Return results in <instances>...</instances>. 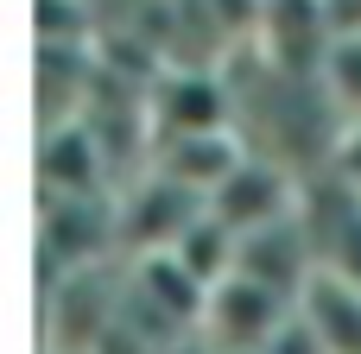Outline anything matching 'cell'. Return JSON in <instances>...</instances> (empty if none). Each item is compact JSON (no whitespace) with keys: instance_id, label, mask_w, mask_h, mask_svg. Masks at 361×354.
<instances>
[{"instance_id":"9c48e42d","label":"cell","mask_w":361,"mask_h":354,"mask_svg":"<svg viewBox=\"0 0 361 354\" xmlns=\"http://www.w3.org/2000/svg\"><path fill=\"white\" fill-rule=\"evenodd\" d=\"M247 152L228 139V133H197V139H165V152H159V177H171V184H184V190H197L203 203L235 177V165H241Z\"/></svg>"},{"instance_id":"4fadbf2b","label":"cell","mask_w":361,"mask_h":354,"mask_svg":"<svg viewBox=\"0 0 361 354\" xmlns=\"http://www.w3.org/2000/svg\"><path fill=\"white\" fill-rule=\"evenodd\" d=\"M330 165H336L343 184H355V190H361V120H355V127H343V146H336Z\"/></svg>"},{"instance_id":"5bb4252c","label":"cell","mask_w":361,"mask_h":354,"mask_svg":"<svg viewBox=\"0 0 361 354\" xmlns=\"http://www.w3.org/2000/svg\"><path fill=\"white\" fill-rule=\"evenodd\" d=\"M324 13L336 38H361V0H324Z\"/></svg>"},{"instance_id":"ba28073f","label":"cell","mask_w":361,"mask_h":354,"mask_svg":"<svg viewBox=\"0 0 361 354\" xmlns=\"http://www.w3.org/2000/svg\"><path fill=\"white\" fill-rule=\"evenodd\" d=\"M298 215H305V228H311V241H317L324 272L361 291V190H343L336 209H317V203L305 196Z\"/></svg>"},{"instance_id":"7c38bea8","label":"cell","mask_w":361,"mask_h":354,"mask_svg":"<svg viewBox=\"0 0 361 354\" xmlns=\"http://www.w3.org/2000/svg\"><path fill=\"white\" fill-rule=\"evenodd\" d=\"M267 354H330V348H324V336H317V329L305 323V310H298V317L279 329V342H273Z\"/></svg>"},{"instance_id":"5b68a950","label":"cell","mask_w":361,"mask_h":354,"mask_svg":"<svg viewBox=\"0 0 361 354\" xmlns=\"http://www.w3.org/2000/svg\"><path fill=\"white\" fill-rule=\"evenodd\" d=\"M260 44H267V57H273L286 76L324 70V57H330V44H336L324 0H267V6H260Z\"/></svg>"},{"instance_id":"7a4b0ae2","label":"cell","mask_w":361,"mask_h":354,"mask_svg":"<svg viewBox=\"0 0 361 354\" xmlns=\"http://www.w3.org/2000/svg\"><path fill=\"white\" fill-rule=\"evenodd\" d=\"M114 317H121V285L102 266L63 272L57 285H44V354H95Z\"/></svg>"},{"instance_id":"8fae6325","label":"cell","mask_w":361,"mask_h":354,"mask_svg":"<svg viewBox=\"0 0 361 354\" xmlns=\"http://www.w3.org/2000/svg\"><path fill=\"white\" fill-rule=\"evenodd\" d=\"M317 76H324V89H330V108L349 114V127H355L361 120V38H336Z\"/></svg>"},{"instance_id":"30bf717a","label":"cell","mask_w":361,"mask_h":354,"mask_svg":"<svg viewBox=\"0 0 361 354\" xmlns=\"http://www.w3.org/2000/svg\"><path fill=\"white\" fill-rule=\"evenodd\" d=\"M298 310H305V323L324 336V348H330V354H361V291H355V285L317 272V279L305 285Z\"/></svg>"},{"instance_id":"6da1fadb","label":"cell","mask_w":361,"mask_h":354,"mask_svg":"<svg viewBox=\"0 0 361 354\" xmlns=\"http://www.w3.org/2000/svg\"><path fill=\"white\" fill-rule=\"evenodd\" d=\"M292 317H298L292 298H279V291H267V285H254V279L235 272V279H222V285L209 291L203 342L216 354H267Z\"/></svg>"},{"instance_id":"52a82bcc","label":"cell","mask_w":361,"mask_h":354,"mask_svg":"<svg viewBox=\"0 0 361 354\" xmlns=\"http://www.w3.org/2000/svg\"><path fill=\"white\" fill-rule=\"evenodd\" d=\"M38 177H44V196H102V139H89L70 120L44 127Z\"/></svg>"},{"instance_id":"277c9868","label":"cell","mask_w":361,"mask_h":354,"mask_svg":"<svg viewBox=\"0 0 361 354\" xmlns=\"http://www.w3.org/2000/svg\"><path fill=\"white\" fill-rule=\"evenodd\" d=\"M298 203H305V190H292V177L273 158H241L235 177L209 196V215L235 234H254V228H273V222L298 215Z\"/></svg>"},{"instance_id":"9a60e30c","label":"cell","mask_w":361,"mask_h":354,"mask_svg":"<svg viewBox=\"0 0 361 354\" xmlns=\"http://www.w3.org/2000/svg\"><path fill=\"white\" fill-rule=\"evenodd\" d=\"M171 354H216V348H209L203 336H190V342H178V348H171Z\"/></svg>"},{"instance_id":"8992f818","label":"cell","mask_w":361,"mask_h":354,"mask_svg":"<svg viewBox=\"0 0 361 354\" xmlns=\"http://www.w3.org/2000/svg\"><path fill=\"white\" fill-rule=\"evenodd\" d=\"M152 120L165 139H197V133H228V95L216 76L184 70L152 89Z\"/></svg>"},{"instance_id":"3957f363","label":"cell","mask_w":361,"mask_h":354,"mask_svg":"<svg viewBox=\"0 0 361 354\" xmlns=\"http://www.w3.org/2000/svg\"><path fill=\"white\" fill-rule=\"evenodd\" d=\"M203 196L197 190H184V184H171V177H146L140 190H127V203H121V247L133 253V260H146V253H171L197 222H203Z\"/></svg>"}]
</instances>
